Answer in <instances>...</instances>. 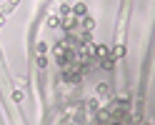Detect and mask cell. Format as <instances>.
Returning a JSON list of instances; mask_svg holds the SVG:
<instances>
[{"label": "cell", "instance_id": "8992f818", "mask_svg": "<svg viewBox=\"0 0 155 125\" xmlns=\"http://www.w3.org/2000/svg\"><path fill=\"white\" fill-rule=\"evenodd\" d=\"M78 28H83L85 33H93V28H95V20H93V18H88V15H85V18H83V23L78 25Z\"/></svg>", "mask_w": 155, "mask_h": 125}, {"label": "cell", "instance_id": "5b68a950", "mask_svg": "<svg viewBox=\"0 0 155 125\" xmlns=\"http://www.w3.org/2000/svg\"><path fill=\"white\" fill-rule=\"evenodd\" d=\"M85 13H88L85 3H73V15H75V18H85Z\"/></svg>", "mask_w": 155, "mask_h": 125}, {"label": "cell", "instance_id": "7a4b0ae2", "mask_svg": "<svg viewBox=\"0 0 155 125\" xmlns=\"http://www.w3.org/2000/svg\"><path fill=\"white\" fill-rule=\"evenodd\" d=\"M108 95H110V85L108 83H98V85H95V98H108Z\"/></svg>", "mask_w": 155, "mask_h": 125}, {"label": "cell", "instance_id": "8fae6325", "mask_svg": "<svg viewBox=\"0 0 155 125\" xmlns=\"http://www.w3.org/2000/svg\"><path fill=\"white\" fill-rule=\"evenodd\" d=\"M13 100L20 103V100H23V93H20V90H13Z\"/></svg>", "mask_w": 155, "mask_h": 125}, {"label": "cell", "instance_id": "52a82bcc", "mask_svg": "<svg viewBox=\"0 0 155 125\" xmlns=\"http://www.w3.org/2000/svg\"><path fill=\"white\" fill-rule=\"evenodd\" d=\"M103 70H113L115 68V58H108V60H103V63H98Z\"/></svg>", "mask_w": 155, "mask_h": 125}, {"label": "cell", "instance_id": "277c9868", "mask_svg": "<svg viewBox=\"0 0 155 125\" xmlns=\"http://www.w3.org/2000/svg\"><path fill=\"white\" fill-rule=\"evenodd\" d=\"M75 23H78V18H75L73 13H70V15H63V28H65V30L73 33V30H75Z\"/></svg>", "mask_w": 155, "mask_h": 125}, {"label": "cell", "instance_id": "9c48e42d", "mask_svg": "<svg viewBox=\"0 0 155 125\" xmlns=\"http://www.w3.org/2000/svg\"><path fill=\"white\" fill-rule=\"evenodd\" d=\"M45 65H48V60H45V55H38V68H40V70H43V68H45Z\"/></svg>", "mask_w": 155, "mask_h": 125}, {"label": "cell", "instance_id": "ba28073f", "mask_svg": "<svg viewBox=\"0 0 155 125\" xmlns=\"http://www.w3.org/2000/svg\"><path fill=\"white\" fill-rule=\"evenodd\" d=\"M123 55H125V48H123V45H118V48L113 50V58L118 60V58H123Z\"/></svg>", "mask_w": 155, "mask_h": 125}, {"label": "cell", "instance_id": "3957f363", "mask_svg": "<svg viewBox=\"0 0 155 125\" xmlns=\"http://www.w3.org/2000/svg\"><path fill=\"white\" fill-rule=\"evenodd\" d=\"M100 108H103V105H100V98H90L88 103H85V110H88V113H95V115H98Z\"/></svg>", "mask_w": 155, "mask_h": 125}, {"label": "cell", "instance_id": "6da1fadb", "mask_svg": "<svg viewBox=\"0 0 155 125\" xmlns=\"http://www.w3.org/2000/svg\"><path fill=\"white\" fill-rule=\"evenodd\" d=\"M93 58L98 63L108 60V58H113V50H108V45H100V43H93Z\"/></svg>", "mask_w": 155, "mask_h": 125}, {"label": "cell", "instance_id": "30bf717a", "mask_svg": "<svg viewBox=\"0 0 155 125\" xmlns=\"http://www.w3.org/2000/svg\"><path fill=\"white\" fill-rule=\"evenodd\" d=\"M48 50V43H38V55H45Z\"/></svg>", "mask_w": 155, "mask_h": 125}]
</instances>
